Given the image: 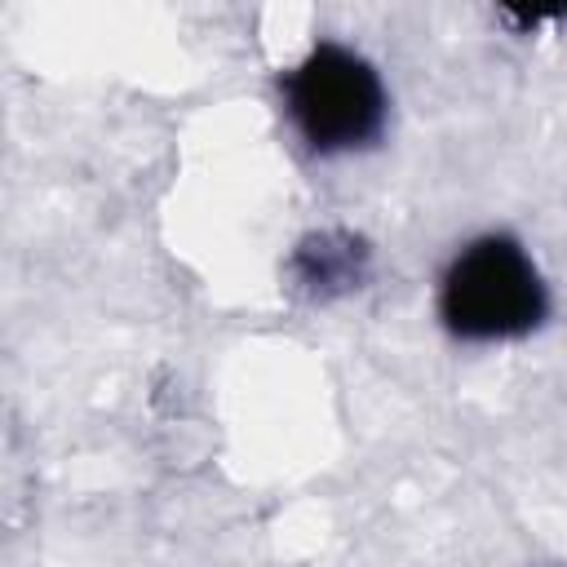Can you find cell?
I'll list each match as a JSON object with an SVG mask.
<instances>
[{"label": "cell", "instance_id": "2", "mask_svg": "<svg viewBox=\"0 0 567 567\" xmlns=\"http://www.w3.org/2000/svg\"><path fill=\"white\" fill-rule=\"evenodd\" d=\"M288 115L297 133L315 151H354L381 133L385 120V89L368 58L346 44L310 49L288 84H284Z\"/></svg>", "mask_w": 567, "mask_h": 567}, {"label": "cell", "instance_id": "1", "mask_svg": "<svg viewBox=\"0 0 567 567\" xmlns=\"http://www.w3.org/2000/svg\"><path fill=\"white\" fill-rule=\"evenodd\" d=\"M545 284L536 261L509 235H483L465 244L439 288L443 323L465 341L523 337L545 319Z\"/></svg>", "mask_w": 567, "mask_h": 567}]
</instances>
